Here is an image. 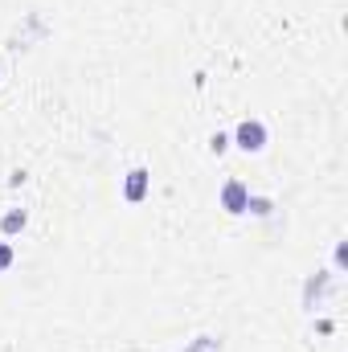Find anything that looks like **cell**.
<instances>
[{"label":"cell","instance_id":"6da1fadb","mask_svg":"<svg viewBox=\"0 0 348 352\" xmlns=\"http://www.w3.org/2000/svg\"><path fill=\"white\" fill-rule=\"evenodd\" d=\"M234 140H238L242 152H262V148H266V127H262L259 119H242Z\"/></svg>","mask_w":348,"mask_h":352},{"label":"cell","instance_id":"7a4b0ae2","mask_svg":"<svg viewBox=\"0 0 348 352\" xmlns=\"http://www.w3.org/2000/svg\"><path fill=\"white\" fill-rule=\"evenodd\" d=\"M246 201H250V192H246L242 180H230V184L221 188V209H226V213H234V217L246 213Z\"/></svg>","mask_w":348,"mask_h":352},{"label":"cell","instance_id":"3957f363","mask_svg":"<svg viewBox=\"0 0 348 352\" xmlns=\"http://www.w3.org/2000/svg\"><path fill=\"white\" fill-rule=\"evenodd\" d=\"M148 180H152L148 168H131V173H127V184H123V197H127L131 205L144 201V197H148Z\"/></svg>","mask_w":348,"mask_h":352},{"label":"cell","instance_id":"277c9868","mask_svg":"<svg viewBox=\"0 0 348 352\" xmlns=\"http://www.w3.org/2000/svg\"><path fill=\"white\" fill-rule=\"evenodd\" d=\"M324 287H328V274L316 270V278H307V287H303V307H316V299H320Z\"/></svg>","mask_w":348,"mask_h":352},{"label":"cell","instance_id":"5b68a950","mask_svg":"<svg viewBox=\"0 0 348 352\" xmlns=\"http://www.w3.org/2000/svg\"><path fill=\"white\" fill-rule=\"evenodd\" d=\"M25 221H29V213H25V209H8V213L0 217V230H4V234H21V230H25Z\"/></svg>","mask_w":348,"mask_h":352},{"label":"cell","instance_id":"8992f818","mask_svg":"<svg viewBox=\"0 0 348 352\" xmlns=\"http://www.w3.org/2000/svg\"><path fill=\"white\" fill-rule=\"evenodd\" d=\"M246 209H250V213H259V217H266V213H270V201H266V197H250V201H246Z\"/></svg>","mask_w":348,"mask_h":352},{"label":"cell","instance_id":"52a82bcc","mask_svg":"<svg viewBox=\"0 0 348 352\" xmlns=\"http://www.w3.org/2000/svg\"><path fill=\"white\" fill-rule=\"evenodd\" d=\"M184 352H217V340H209V336H201L193 349H184Z\"/></svg>","mask_w":348,"mask_h":352},{"label":"cell","instance_id":"ba28073f","mask_svg":"<svg viewBox=\"0 0 348 352\" xmlns=\"http://www.w3.org/2000/svg\"><path fill=\"white\" fill-rule=\"evenodd\" d=\"M8 266H12V246L0 242V270H8Z\"/></svg>","mask_w":348,"mask_h":352},{"label":"cell","instance_id":"9c48e42d","mask_svg":"<svg viewBox=\"0 0 348 352\" xmlns=\"http://www.w3.org/2000/svg\"><path fill=\"white\" fill-rule=\"evenodd\" d=\"M209 148H213V152H217V156H221V152H226V148H230V140H226V135H221V131H217V135H213V140H209Z\"/></svg>","mask_w":348,"mask_h":352}]
</instances>
